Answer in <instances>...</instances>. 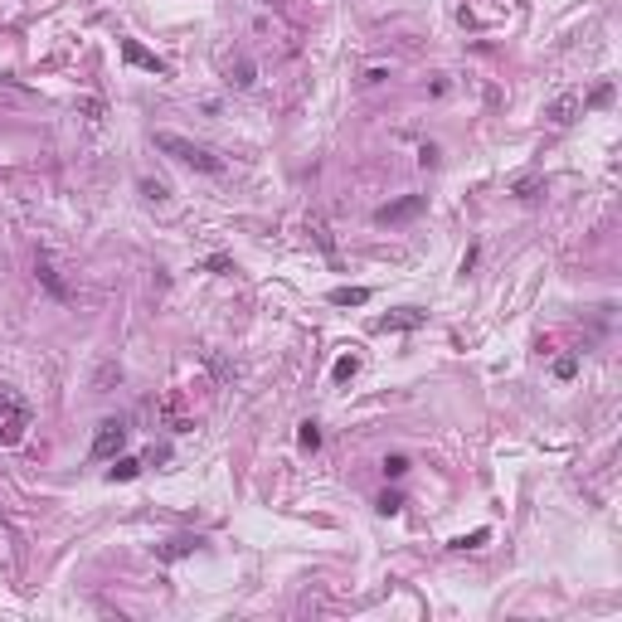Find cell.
<instances>
[{
    "instance_id": "obj_16",
    "label": "cell",
    "mask_w": 622,
    "mask_h": 622,
    "mask_svg": "<svg viewBox=\"0 0 622 622\" xmlns=\"http://www.w3.org/2000/svg\"><path fill=\"white\" fill-rule=\"evenodd\" d=\"M117 379H122V370H117V365H98V379H93V384H98V394H108V384H117Z\"/></svg>"
},
{
    "instance_id": "obj_13",
    "label": "cell",
    "mask_w": 622,
    "mask_h": 622,
    "mask_svg": "<svg viewBox=\"0 0 622 622\" xmlns=\"http://www.w3.org/2000/svg\"><path fill=\"white\" fill-rule=\"evenodd\" d=\"M10 413H29V404L10 389V384H0V418H10Z\"/></svg>"
},
{
    "instance_id": "obj_3",
    "label": "cell",
    "mask_w": 622,
    "mask_h": 622,
    "mask_svg": "<svg viewBox=\"0 0 622 622\" xmlns=\"http://www.w3.org/2000/svg\"><path fill=\"white\" fill-rule=\"evenodd\" d=\"M423 321H428V311H418V306H399V311L379 316V321H375V331H418Z\"/></svg>"
},
{
    "instance_id": "obj_22",
    "label": "cell",
    "mask_w": 622,
    "mask_h": 622,
    "mask_svg": "<svg viewBox=\"0 0 622 622\" xmlns=\"http://www.w3.org/2000/svg\"><path fill=\"white\" fill-rule=\"evenodd\" d=\"M78 112L88 117V122H103V103H98V98H83V103H78Z\"/></svg>"
},
{
    "instance_id": "obj_8",
    "label": "cell",
    "mask_w": 622,
    "mask_h": 622,
    "mask_svg": "<svg viewBox=\"0 0 622 622\" xmlns=\"http://www.w3.org/2000/svg\"><path fill=\"white\" fill-rule=\"evenodd\" d=\"M29 433V413H10V418H0V447H20Z\"/></svg>"
},
{
    "instance_id": "obj_21",
    "label": "cell",
    "mask_w": 622,
    "mask_h": 622,
    "mask_svg": "<svg viewBox=\"0 0 622 622\" xmlns=\"http://www.w3.org/2000/svg\"><path fill=\"white\" fill-rule=\"evenodd\" d=\"M404 472H408V457H404V452L384 457V477H404Z\"/></svg>"
},
{
    "instance_id": "obj_7",
    "label": "cell",
    "mask_w": 622,
    "mask_h": 622,
    "mask_svg": "<svg viewBox=\"0 0 622 622\" xmlns=\"http://www.w3.org/2000/svg\"><path fill=\"white\" fill-rule=\"evenodd\" d=\"M156 413L165 418V428H170V433H190V428H195V423L185 418V399H180V394H170V399H165Z\"/></svg>"
},
{
    "instance_id": "obj_9",
    "label": "cell",
    "mask_w": 622,
    "mask_h": 622,
    "mask_svg": "<svg viewBox=\"0 0 622 622\" xmlns=\"http://www.w3.org/2000/svg\"><path fill=\"white\" fill-rule=\"evenodd\" d=\"M418 209H423V195H408V199H399V204H384L375 219L379 224H399V219H413Z\"/></svg>"
},
{
    "instance_id": "obj_23",
    "label": "cell",
    "mask_w": 622,
    "mask_h": 622,
    "mask_svg": "<svg viewBox=\"0 0 622 622\" xmlns=\"http://www.w3.org/2000/svg\"><path fill=\"white\" fill-rule=\"evenodd\" d=\"M477 544H487V530H472V535L452 540V549H477Z\"/></svg>"
},
{
    "instance_id": "obj_6",
    "label": "cell",
    "mask_w": 622,
    "mask_h": 622,
    "mask_svg": "<svg viewBox=\"0 0 622 622\" xmlns=\"http://www.w3.org/2000/svg\"><path fill=\"white\" fill-rule=\"evenodd\" d=\"M199 544H204L199 535H175V540H165L161 549H156V559H161V564H175V559H190Z\"/></svg>"
},
{
    "instance_id": "obj_4",
    "label": "cell",
    "mask_w": 622,
    "mask_h": 622,
    "mask_svg": "<svg viewBox=\"0 0 622 622\" xmlns=\"http://www.w3.org/2000/svg\"><path fill=\"white\" fill-rule=\"evenodd\" d=\"M579 112H584V98H579V93H559V98H554V103L544 108V117H549L554 127H569V122H574Z\"/></svg>"
},
{
    "instance_id": "obj_11",
    "label": "cell",
    "mask_w": 622,
    "mask_h": 622,
    "mask_svg": "<svg viewBox=\"0 0 622 622\" xmlns=\"http://www.w3.org/2000/svg\"><path fill=\"white\" fill-rule=\"evenodd\" d=\"M34 277H39V282H44V287H49V297H58V301H68V287H63V282H58V272L49 268V258H39V263H34Z\"/></svg>"
},
{
    "instance_id": "obj_14",
    "label": "cell",
    "mask_w": 622,
    "mask_h": 622,
    "mask_svg": "<svg viewBox=\"0 0 622 622\" xmlns=\"http://www.w3.org/2000/svg\"><path fill=\"white\" fill-rule=\"evenodd\" d=\"M360 375V355H341V360H336V370H331V379H336V384H346V379H355Z\"/></svg>"
},
{
    "instance_id": "obj_17",
    "label": "cell",
    "mask_w": 622,
    "mask_h": 622,
    "mask_svg": "<svg viewBox=\"0 0 622 622\" xmlns=\"http://www.w3.org/2000/svg\"><path fill=\"white\" fill-rule=\"evenodd\" d=\"M297 442H301V447H306V452H316V447H321V428H316V423H301Z\"/></svg>"
},
{
    "instance_id": "obj_10",
    "label": "cell",
    "mask_w": 622,
    "mask_h": 622,
    "mask_svg": "<svg viewBox=\"0 0 622 622\" xmlns=\"http://www.w3.org/2000/svg\"><path fill=\"white\" fill-rule=\"evenodd\" d=\"M224 73H229V83H234V88H253V83H258L253 58H229V63H224Z\"/></svg>"
},
{
    "instance_id": "obj_24",
    "label": "cell",
    "mask_w": 622,
    "mask_h": 622,
    "mask_svg": "<svg viewBox=\"0 0 622 622\" xmlns=\"http://www.w3.org/2000/svg\"><path fill=\"white\" fill-rule=\"evenodd\" d=\"M535 190H540L535 180H520V185H515V195H520V199H535Z\"/></svg>"
},
{
    "instance_id": "obj_2",
    "label": "cell",
    "mask_w": 622,
    "mask_h": 622,
    "mask_svg": "<svg viewBox=\"0 0 622 622\" xmlns=\"http://www.w3.org/2000/svg\"><path fill=\"white\" fill-rule=\"evenodd\" d=\"M127 437H132L127 418H103L98 433H93V457H117V452L127 447Z\"/></svg>"
},
{
    "instance_id": "obj_20",
    "label": "cell",
    "mask_w": 622,
    "mask_h": 622,
    "mask_svg": "<svg viewBox=\"0 0 622 622\" xmlns=\"http://www.w3.org/2000/svg\"><path fill=\"white\" fill-rule=\"evenodd\" d=\"M554 375L574 379V375H579V355H559V360H554Z\"/></svg>"
},
{
    "instance_id": "obj_15",
    "label": "cell",
    "mask_w": 622,
    "mask_h": 622,
    "mask_svg": "<svg viewBox=\"0 0 622 622\" xmlns=\"http://www.w3.org/2000/svg\"><path fill=\"white\" fill-rule=\"evenodd\" d=\"M108 477L112 482H132V477H141V462L136 457H117V467H112Z\"/></svg>"
},
{
    "instance_id": "obj_19",
    "label": "cell",
    "mask_w": 622,
    "mask_h": 622,
    "mask_svg": "<svg viewBox=\"0 0 622 622\" xmlns=\"http://www.w3.org/2000/svg\"><path fill=\"white\" fill-rule=\"evenodd\" d=\"M404 511V496H399V491H384V496H379V515H399Z\"/></svg>"
},
{
    "instance_id": "obj_12",
    "label": "cell",
    "mask_w": 622,
    "mask_h": 622,
    "mask_svg": "<svg viewBox=\"0 0 622 622\" xmlns=\"http://www.w3.org/2000/svg\"><path fill=\"white\" fill-rule=\"evenodd\" d=\"M370 301V287H336L331 292V306H365Z\"/></svg>"
},
{
    "instance_id": "obj_18",
    "label": "cell",
    "mask_w": 622,
    "mask_h": 622,
    "mask_svg": "<svg viewBox=\"0 0 622 622\" xmlns=\"http://www.w3.org/2000/svg\"><path fill=\"white\" fill-rule=\"evenodd\" d=\"M141 195H146L151 204H165V199H170V190H165L161 180H141Z\"/></svg>"
},
{
    "instance_id": "obj_1",
    "label": "cell",
    "mask_w": 622,
    "mask_h": 622,
    "mask_svg": "<svg viewBox=\"0 0 622 622\" xmlns=\"http://www.w3.org/2000/svg\"><path fill=\"white\" fill-rule=\"evenodd\" d=\"M156 151L175 156V161L190 165V170H204V175H219V170H224V161H219L209 146H199V141H190V136H180V132H156Z\"/></svg>"
},
{
    "instance_id": "obj_5",
    "label": "cell",
    "mask_w": 622,
    "mask_h": 622,
    "mask_svg": "<svg viewBox=\"0 0 622 622\" xmlns=\"http://www.w3.org/2000/svg\"><path fill=\"white\" fill-rule=\"evenodd\" d=\"M122 58H127V63H136V68H146V73H156V78H165V73H170V68H165V58L146 54L136 39H122Z\"/></svg>"
}]
</instances>
